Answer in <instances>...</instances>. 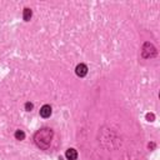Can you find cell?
I'll return each instance as SVG.
<instances>
[{
	"mask_svg": "<svg viewBox=\"0 0 160 160\" xmlns=\"http://www.w3.org/2000/svg\"><path fill=\"white\" fill-rule=\"evenodd\" d=\"M147 119H148V121H154L155 116H154V114H147Z\"/></svg>",
	"mask_w": 160,
	"mask_h": 160,
	"instance_id": "8",
	"label": "cell"
},
{
	"mask_svg": "<svg viewBox=\"0 0 160 160\" xmlns=\"http://www.w3.org/2000/svg\"><path fill=\"white\" fill-rule=\"evenodd\" d=\"M15 139L16 140H24L25 139V133L23 130H16L15 131Z\"/></svg>",
	"mask_w": 160,
	"mask_h": 160,
	"instance_id": "6",
	"label": "cell"
},
{
	"mask_svg": "<svg viewBox=\"0 0 160 160\" xmlns=\"http://www.w3.org/2000/svg\"><path fill=\"white\" fill-rule=\"evenodd\" d=\"M33 108H34V105H33L31 103H26V104H25V110L26 111H31Z\"/></svg>",
	"mask_w": 160,
	"mask_h": 160,
	"instance_id": "7",
	"label": "cell"
},
{
	"mask_svg": "<svg viewBox=\"0 0 160 160\" xmlns=\"http://www.w3.org/2000/svg\"><path fill=\"white\" fill-rule=\"evenodd\" d=\"M40 115L43 118H49L51 115V106L50 105H44L40 109Z\"/></svg>",
	"mask_w": 160,
	"mask_h": 160,
	"instance_id": "4",
	"label": "cell"
},
{
	"mask_svg": "<svg viewBox=\"0 0 160 160\" xmlns=\"http://www.w3.org/2000/svg\"><path fill=\"white\" fill-rule=\"evenodd\" d=\"M65 156H67L68 160H76L78 153H76V150L72 148V149H68V150H67V153H65Z\"/></svg>",
	"mask_w": 160,
	"mask_h": 160,
	"instance_id": "3",
	"label": "cell"
},
{
	"mask_svg": "<svg viewBox=\"0 0 160 160\" xmlns=\"http://www.w3.org/2000/svg\"><path fill=\"white\" fill-rule=\"evenodd\" d=\"M51 139H53V130L48 128L39 130L34 136L35 144L41 149H48L50 147Z\"/></svg>",
	"mask_w": 160,
	"mask_h": 160,
	"instance_id": "1",
	"label": "cell"
},
{
	"mask_svg": "<svg viewBox=\"0 0 160 160\" xmlns=\"http://www.w3.org/2000/svg\"><path fill=\"white\" fill-rule=\"evenodd\" d=\"M75 73H76V75L80 78L85 76L88 74V67L85 64H79V65H76V68H75Z\"/></svg>",
	"mask_w": 160,
	"mask_h": 160,
	"instance_id": "2",
	"label": "cell"
},
{
	"mask_svg": "<svg viewBox=\"0 0 160 160\" xmlns=\"http://www.w3.org/2000/svg\"><path fill=\"white\" fill-rule=\"evenodd\" d=\"M31 16H33V11L30 10L29 8H25L24 9V13H23V18H24V20L25 21H29L30 19H31Z\"/></svg>",
	"mask_w": 160,
	"mask_h": 160,
	"instance_id": "5",
	"label": "cell"
}]
</instances>
